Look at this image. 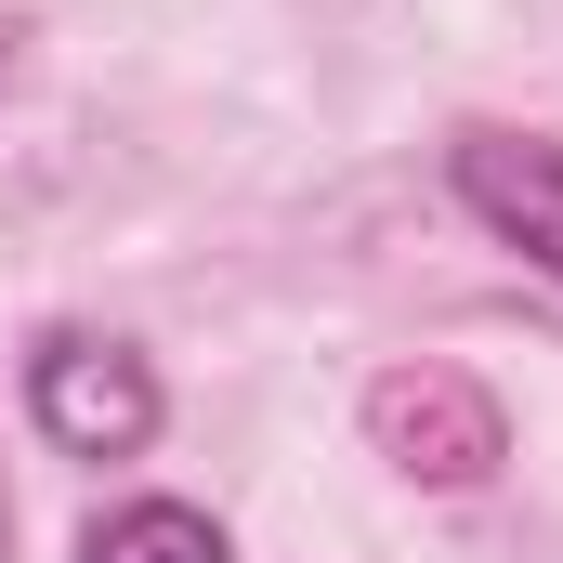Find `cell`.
Listing matches in <instances>:
<instances>
[{"mask_svg": "<svg viewBox=\"0 0 563 563\" xmlns=\"http://www.w3.org/2000/svg\"><path fill=\"white\" fill-rule=\"evenodd\" d=\"M0 563H13V498H0Z\"/></svg>", "mask_w": 563, "mask_h": 563, "instance_id": "5", "label": "cell"}, {"mask_svg": "<svg viewBox=\"0 0 563 563\" xmlns=\"http://www.w3.org/2000/svg\"><path fill=\"white\" fill-rule=\"evenodd\" d=\"M157 367H144L132 341H106V328H40V354H26V420L40 445H66V459H144L157 445Z\"/></svg>", "mask_w": 563, "mask_h": 563, "instance_id": "1", "label": "cell"}, {"mask_svg": "<svg viewBox=\"0 0 563 563\" xmlns=\"http://www.w3.org/2000/svg\"><path fill=\"white\" fill-rule=\"evenodd\" d=\"M79 563H236V551L197 498H119V511L79 525Z\"/></svg>", "mask_w": 563, "mask_h": 563, "instance_id": "4", "label": "cell"}, {"mask_svg": "<svg viewBox=\"0 0 563 563\" xmlns=\"http://www.w3.org/2000/svg\"><path fill=\"white\" fill-rule=\"evenodd\" d=\"M445 197L563 288V144L551 132H459L445 144Z\"/></svg>", "mask_w": 563, "mask_h": 563, "instance_id": "3", "label": "cell"}, {"mask_svg": "<svg viewBox=\"0 0 563 563\" xmlns=\"http://www.w3.org/2000/svg\"><path fill=\"white\" fill-rule=\"evenodd\" d=\"M367 445H380L407 485H485V472L511 459V420H498V394L459 380V367H380V380H367Z\"/></svg>", "mask_w": 563, "mask_h": 563, "instance_id": "2", "label": "cell"}, {"mask_svg": "<svg viewBox=\"0 0 563 563\" xmlns=\"http://www.w3.org/2000/svg\"><path fill=\"white\" fill-rule=\"evenodd\" d=\"M0 66H13V40H0Z\"/></svg>", "mask_w": 563, "mask_h": 563, "instance_id": "6", "label": "cell"}]
</instances>
